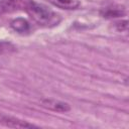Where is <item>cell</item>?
<instances>
[{
  "instance_id": "cell-1",
  "label": "cell",
  "mask_w": 129,
  "mask_h": 129,
  "mask_svg": "<svg viewBox=\"0 0 129 129\" xmlns=\"http://www.w3.org/2000/svg\"><path fill=\"white\" fill-rule=\"evenodd\" d=\"M26 12L34 20V22H36L40 26L52 27L57 25L60 21V17L57 13L43 4L36 3L34 0H32L28 5Z\"/></svg>"
},
{
  "instance_id": "cell-2",
  "label": "cell",
  "mask_w": 129,
  "mask_h": 129,
  "mask_svg": "<svg viewBox=\"0 0 129 129\" xmlns=\"http://www.w3.org/2000/svg\"><path fill=\"white\" fill-rule=\"evenodd\" d=\"M32 0H0V15L19 10L26 11Z\"/></svg>"
},
{
  "instance_id": "cell-3",
  "label": "cell",
  "mask_w": 129,
  "mask_h": 129,
  "mask_svg": "<svg viewBox=\"0 0 129 129\" xmlns=\"http://www.w3.org/2000/svg\"><path fill=\"white\" fill-rule=\"evenodd\" d=\"M42 106L54 111V112H59V113H64L71 110V107L68 103L58 101V100H53V99H43L41 101Z\"/></svg>"
},
{
  "instance_id": "cell-4",
  "label": "cell",
  "mask_w": 129,
  "mask_h": 129,
  "mask_svg": "<svg viewBox=\"0 0 129 129\" xmlns=\"http://www.w3.org/2000/svg\"><path fill=\"white\" fill-rule=\"evenodd\" d=\"M1 123H3L4 125H6L8 127H12V128H32V127H36L33 124H30V123H27L25 121L19 120V119L14 118V117H9V116L1 117Z\"/></svg>"
},
{
  "instance_id": "cell-5",
  "label": "cell",
  "mask_w": 129,
  "mask_h": 129,
  "mask_svg": "<svg viewBox=\"0 0 129 129\" xmlns=\"http://www.w3.org/2000/svg\"><path fill=\"white\" fill-rule=\"evenodd\" d=\"M100 13L105 18H118L125 15V9L120 6H108L103 8Z\"/></svg>"
},
{
  "instance_id": "cell-6",
  "label": "cell",
  "mask_w": 129,
  "mask_h": 129,
  "mask_svg": "<svg viewBox=\"0 0 129 129\" xmlns=\"http://www.w3.org/2000/svg\"><path fill=\"white\" fill-rule=\"evenodd\" d=\"M11 28L18 33H26L30 30V23L25 18H15L10 22Z\"/></svg>"
},
{
  "instance_id": "cell-7",
  "label": "cell",
  "mask_w": 129,
  "mask_h": 129,
  "mask_svg": "<svg viewBox=\"0 0 129 129\" xmlns=\"http://www.w3.org/2000/svg\"><path fill=\"white\" fill-rule=\"evenodd\" d=\"M49 2L60 9H67V10L77 9L81 5L79 0H49Z\"/></svg>"
},
{
  "instance_id": "cell-8",
  "label": "cell",
  "mask_w": 129,
  "mask_h": 129,
  "mask_svg": "<svg viewBox=\"0 0 129 129\" xmlns=\"http://www.w3.org/2000/svg\"><path fill=\"white\" fill-rule=\"evenodd\" d=\"M15 50V46L5 40H0V54H5V53H10Z\"/></svg>"
},
{
  "instance_id": "cell-9",
  "label": "cell",
  "mask_w": 129,
  "mask_h": 129,
  "mask_svg": "<svg viewBox=\"0 0 129 129\" xmlns=\"http://www.w3.org/2000/svg\"><path fill=\"white\" fill-rule=\"evenodd\" d=\"M116 27H117L118 31L126 30V29H127V20H123V21L117 22V23H116Z\"/></svg>"
}]
</instances>
